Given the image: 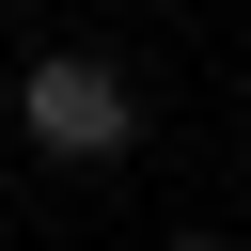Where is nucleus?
<instances>
[{
	"mask_svg": "<svg viewBox=\"0 0 251 251\" xmlns=\"http://www.w3.org/2000/svg\"><path fill=\"white\" fill-rule=\"evenodd\" d=\"M173 251H235V235H173Z\"/></svg>",
	"mask_w": 251,
	"mask_h": 251,
	"instance_id": "obj_2",
	"label": "nucleus"
},
{
	"mask_svg": "<svg viewBox=\"0 0 251 251\" xmlns=\"http://www.w3.org/2000/svg\"><path fill=\"white\" fill-rule=\"evenodd\" d=\"M16 126H31L47 157H126V141H141V110H126V78H110L94 47H47V63L16 78Z\"/></svg>",
	"mask_w": 251,
	"mask_h": 251,
	"instance_id": "obj_1",
	"label": "nucleus"
}]
</instances>
